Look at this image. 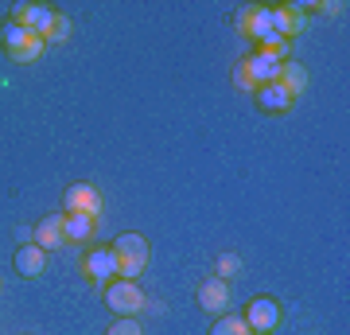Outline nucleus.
<instances>
[{
    "label": "nucleus",
    "instance_id": "nucleus-18",
    "mask_svg": "<svg viewBox=\"0 0 350 335\" xmlns=\"http://www.w3.org/2000/svg\"><path fill=\"white\" fill-rule=\"evenodd\" d=\"M70 32H75L70 16H59V12H55V20H51V32H47L43 39H47V43H63V39H70Z\"/></svg>",
    "mask_w": 350,
    "mask_h": 335
},
{
    "label": "nucleus",
    "instance_id": "nucleus-22",
    "mask_svg": "<svg viewBox=\"0 0 350 335\" xmlns=\"http://www.w3.org/2000/svg\"><path fill=\"white\" fill-rule=\"evenodd\" d=\"M250 335H269V332H250Z\"/></svg>",
    "mask_w": 350,
    "mask_h": 335
},
{
    "label": "nucleus",
    "instance_id": "nucleus-12",
    "mask_svg": "<svg viewBox=\"0 0 350 335\" xmlns=\"http://www.w3.org/2000/svg\"><path fill=\"white\" fill-rule=\"evenodd\" d=\"M63 234H66V242H90L98 234V219H90V214H63Z\"/></svg>",
    "mask_w": 350,
    "mask_h": 335
},
{
    "label": "nucleus",
    "instance_id": "nucleus-13",
    "mask_svg": "<svg viewBox=\"0 0 350 335\" xmlns=\"http://www.w3.org/2000/svg\"><path fill=\"white\" fill-rule=\"evenodd\" d=\"M280 86L292 94V98H300L304 90H308V71H304L300 62H292V59H284V66H280V78H276Z\"/></svg>",
    "mask_w": 350,
    "mask_h": 335
},
{
    "label": "nucleus",
    "instance_id": "nucleus-19",
    "mask_svg": "<svg viewBox=\"0 0 350 335\" xmlns=\"http://www.w3.org/2000/svg\"><path fill=\"white\" fill-rule=\"evenodd\" d=\"M105 335H144V332H140L137 316H121V320L113 323V327H109V332H105Z\"/></svg>",
    "mask_w": 350,
    "mask_h": 335
},
{
    "label": "nucleus",
    "instance_id": "nucleus-14",
    "mask_svg": "<svg viewBox=\"0 0 350 335\" xmlns=\"http://www.w3.org/2000/svg\"><path fill=\"white\" fill-rule=\"evenodd\" d=\"M27 39H31V32H24L16 20H4V24H0V43H4V51H8V55H16Z\"/></svg>",
    "mask_w": 350,
    "mask_h": 335
},
{
    "label": "nucleus",
    "instance_id": "nucleus-6",
    "mask_svg": "<svg viewBox=\"0 0 350 335\" xmlns=\"http://www.w3.org/2000/svg\"><path fill=\"white\" fill-rule=\"evenodd\" d=\"M280 66H284V51H257V55L245 59V71H250L253 86L276 82V78H280Z\"/></svg>",
    "mask_w": 350,
    "mask_h": 335
},
{
    "label": "nucleus",
    "instance_id": "nucleus-3",
    "mask_svg": "<svg viewBox=\"0 0 350 335\" xmlns=\"http://www.w3.org/2000/svg\"><path fill=\"white\" fill-rule=\"evenodd\" d=\"M82 273H86L90 285H109L113 277H117V258H113V249L109 246L86 249V258H82Z\"/></svg>",
    "mask_w": 350,
    "mask_h": 335
},
{
    "label": "nucleus",
    "instance_id": "nucleus-11",
    "mask_svg": "<svg viewBox=\"0 0 350 335\" xmlns=\"http://www.w3.org/2000/svg\"><path fill=\"white\" fill-rule=\"evenodd\" d=\"M63 242H66V234H63V214H47V219L36 226V246L47 253V249H59Z\"/></svg>",
    "mask_w": 350,
    "mask_h": 335
},
{
    "label": "nucleus",
    "instance_id": "nucleus-5",
    "mask_svg": "<svg viewBox=\"0 0 350 335\" xmlns=\"http://www.w3.org/2000/svg\"><path fill=\"white\" fill-rule=\"evenodd\" d=\"M241 320H245L250 332H269L273 335L276 327H280V304H276L273 297H257V300H250V312H245Z\"/></svg>",
    "mask_w": 350,
    "mask_h": 335
},
{
    "label": "nucleus",
    "instance_id": "nucleus-7",
    "mask_svg": "<svg viewBox=\"0 0 350 335\" xmlns=\"http://www.w3.org/2000/svg\"><path fill=\"white\" fill-rule=\"evenodd\" d=\"M12 20L24 27V32H31V36H47L51 20H55V8H51V4H16Z\"/></svg>",
    "mask_w": 350,
    "mask_h": 335
},
{
    "label": "nucleus",
    "instance_id": "nucleus-9",
    "mask_svg": "<svg viewBox=\"0 0 350 335\" xmlns=\"http://www.w3.org/2000/svg\"><path fill=\"white\" fill-rule=\"evenodd\" d=\"M43 269H47V253H43L36 242H24V246L16 249V273L20 277L36 281V277H43Z\"/></svg>",
    "mask_w": 350,
    "mask_h": 335
},
{
    "label": "nucleus",
    "instance_id": "nucleus-16",
    "mask_svg": "<svg viewBox=\"0 0 350 335\" xmlns=\"http://www.w3.org/2000/svg\"><path fill=\"white\" fill-rule=\"evenodd\" d=\"M241 273V258L238 253H218V261H214V277L218 281H230V277Z\"/></svg>",
    "mask_w": 350,
    "mask_h": 335
},
{
    "label": "nucleus",
    "instance_id": "nucleus-2",
    "mask_svg": "<svg viewBox=\"0 0 350 335\" xmlns=\"http://www.w3.org/2000/svg\"><path fill=\"white\" fill-rule=\"evenodd\" d=\"M105 304H109L117 316H137V312L148 304V297L140 293L137 281H125V277H117V281H109V285H105Z\"/></svg>",
    "mask_w": 350,
    "mask_h": 335
},
{
    "label": "nucleus",
    "instance_id": "nucleus-21",
    "mask_svg": "<svg viewBox=\"0 0 350 335\" xmlns=\"http://www.w3.org/2000/svg\"><path fill=\"white\" fill-rule=\"evenodd\" d=\"M312 12H323V16H338L342 4H312Z\"/></svg>",
    "mask_w": 350,
    "mask_h": 335
},
{
    "label": "nucleus",
    "instance_id": "nucleus-15",
    "mask_svg": "<svg viewBox=\"0 0 350 335\" xmlns=\"http://www.w3.org/2000/svg\"><path fill=\"white\" fill-rule=\"evenodd\" d=\"M211 335H250V327H245V320H241V316L226 312V316H218V320H214Z\"/></svg>",
    "mask_w": 350,
    "mask_h": 335
},
{
    "label": "nucleus",
    "instance_id": "nucleus-20",
    "mask_svg": "<svg viewBox=\"0 0 350 335\" xmlns=\"http://www.w3.org/2000/svg\"><path fill=\"white\" fill-rule=\"evenodd\" d=\"M234 86H238V90H257V86H253V78H250V71H245V62L234 71Z\"/></svg>",
    "mask_w": 350,
    "mask_h": 335
},
{
    "label": "nucleus",
    "instance_id": "nucleus-4",
    "mask_svg": "<svg viewBox=\"0 0 350 335\" xmlns=\"http://www.w3.org/2000/svg\"><path fill=\"white\" fill-rule=\"evenodd\" d=\"M63 211L66 214H90V219H98L101 211V191L94 184H70L63 195Z\"/></svg>",
    "mask_w": 350,
    "mask_h": 335
},
{
    "label": "nucleus",
    "instance_id": "nucleus-10",
    "mask_svg": "<svg viewBox=\"0 0 350 335\" xmlns=\"http://www.w3.org/2000/svg\"><path fill=\"white\" fill-rule=\"evenodd\" d=\"M253 98H257V106H261L265 113H288L292 110V101H296L280 82H265V86H257L253 90Z\"/></svg>",
    "mask_w": 350,
    "mask_h": 335
},
{
    "label": "nucleus",
    "instance_id": "nucleus-1",
    "mask_svg": "<svg viewBox=\"0 0 350 335\" xmlns=\"http://www.w3.org/2000/svg\"><path fill=\"white\" fill-rule=\"evenodd\" d=\"M109 249H113V258H117V277L137 281L144 273V265H148V242L140 234H121Z\"/></svg>",
    "mask_w": 350,
    "mask_h": 335
},
{
    "label": "nucleus",
    "instance_id": "nucleus-17",
    "mask_svg": "<svg viewBox=\"0 0 350 335\" xmlns=\"http://www.w3.org/2000/svg\"><path fill=\"white\" fill-rule=\"evenodd\" d=\"M43 47H47V39H43V36H31L24 47L16 51V55H8V59H12V62H36L39 55H43Z\"/></svg>",
    "mask_w": 350,
    "mask_h": 335
},
{
    "label": "nucleus",
    "instance_id": "nucleus-8",
    "mask_svg": "<svg viewBox=\"0 0 350 335\" xmlns=\"http://www.w3.org/2000/svg\"><path fill=\"white\" fill-rule=\"evenodd\" d=\"M230 281H218V277H211V281H202L199 285V308L211 312V316H226L230 312Z\"/></svg>",
    "mask_w": 350,
    "mask_h": 335
}]
</instances>
